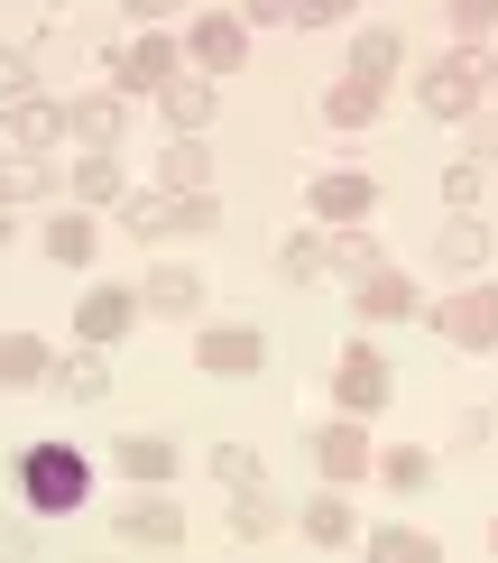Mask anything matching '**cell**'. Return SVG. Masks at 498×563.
Returning a JSON list of instances; mask_svg holds the SVG:
<instances>
[{
	"instance_id": "obj_1",
	"label": "cell",
	"mask_w": 498,
	"mask_h": 563,
	"mask_svg": "<svg viewBox=\"0 0 498 563\" xmlns=\"http://www.w3.org/2000/svg\"><path fill=\"white\" fill-rule=\"evenodd\" d=\"M84 489H92V462L75 443H29V453H19V499H29L37 518H75Z\"/></svg>"
},
{
	"instance_id": "obj_2",
	"label": "cell",
	"mask_w": 498,
	"mask_h": 563,
	"mask_svg": "<svg viewBox=\"0 0 498 563\" xmlns=\"http://www.w3.org/2000/svg\"><path fill=\"white\" fill-rule=\"evenodd\" d=\"M480 92H489V56H443V65H424L416 102L434 121H480Z\"/></svg>"
},
{
	"instance_id": "obj_3",
	"label": "cell",
	"mask_w": 498,
	"mask_h": 563,
	"mask_svg": "<svg viewBox=\"0 0 498 563\" xmlns=\"http://www.w3.org/2000/svg\"><path fill=\"white\" fill-rule=\"evenodd\" d=\"M434 333L453 351H498V287H462L434 305Z\"/></svg>"
},
{
	"instance_id": "obj_4",
	"label": "cell",
	"mask_w": 498,
	"mask_h": 563,
	"mask_svg": "<svg viewBox=\"0 0 498 563\" xmlns=\"http://www.w3.org/2000/svg\"><path fill=\"white\" fill-rule=\"evenodd\" d=\"M388 361H378V351L369 342H351L342 351V361H332V397H342V416H378V407H388Z\"/></svg>"
},
{
	"instance_id": "obj_5",
	"label": "cell",
	"mask_w": 498,
	"mask_h": 563,
	"mask_svg": "<svg viewBox=\"0 0 498 563\" xmlns=\"http://www.w3.org/2000/svg\"><path fill=\"white\" fill-rule=\"evenodd\" d=\"M258 361H268V333L258 323H212L195 342V369H212V379H250Z\"/></svg>"
},
{
	"instance_id": "obj_6",
	"label": "cell",
	"mask_w": 498,
	"mask_h": 563,
	"mask_svg": "<svg viewBox=\"0 0 498 563\" xmlns=\"http://www.w3.org/2000/svg\"><path fill=\"white\" fill-rule=\"evenodd\" d=\"M111 84H121V92H166V84H176V46H166L157 29L130 37V46H111Z\"/></svg>"
},
{
	"instance_id": "obj_7",
	"label": "cell",
	"mask_w": 498,
	"mask_h": 563,
	"mask_svg": "<svg viewBox=\"0 0 498 563\" xmlns=\"http://www.w3.org/2000/svg\"><path fill=\"white\" fill-rule=\"evenodd\" d=\"M0 130H10V157H46L56 139H75V130H65V102H46V92L10 102V111H0Z\"/></svg>"
},
{
	"instance_id": "obj_8",
	"label": "cell",
	"mask_w": 498,
	"mask_h": 563,
	"mask_svg": "<svg viewBox=\"0 0 498 563\" xmlns=\"http://www.w3.org/2000/svg\"><path fill=\"white\" fill-rule=\"evenodd\" d=\"M314 472L323 481H361L369 472V426L361 416H332V426L314 434Z\"/></svg>"
},
{
	"instance_id": "obj_9",
	"label": "cell",
	"mask_w": 498,
	"mask_h": 563,
	"mask_svg": "<svg viewBox=\"0 0 498 563\" xmlns=\"http://www.w3.org/2000/svg\"><path fill=\"white\" fill-rule=\"evenodd\" d=\"M130 323H139V296H130V287H92V296H84V314H75V342H84V351H102V342H121Z\"/></svg>"
},
{
	"instance_id": "obj_10",
	"label": "cell",
	"mask_w": 498,
	"mask_h": 563,
	"mask_svg": "<svg viewBox=\"0 0 498 563\" xmlns=\"http://www.w3.org/2000/svg\"><path fill=\"white\" fill-rule=\"evenodd\" d=\"M46 388H56L65 407H102L111 369H102V351H65V361H46Z\"/></svg>"
},
{
	"instance_id": "obj_11",
	"label": "cell",
	"mask_w": 498,
	"mask_h": 563,
	"mask_svg": "<svg viewBox=\"0 0 498 563\" xmlns=\"http://www.w3.org/2000/svg\"><path fill=\"white\" fill-rule=\"evenodd\" d=\"M185 46H195L212 75H241V65H250V19H222V10H212V19H195V37H185Z\"/></svg>"
},
{
	"instance_id": "obj_12",
	"label": "cell",
	"mask_w": 498,
	"mask_h": 563,
	"mask_svg": "<svg viewBox=\"0 0 498 563\" xmlns=\"http://www.w3.org/2000/svg\"><path fill=\"white\" fill-rule=\"evenodd\" d=\"M351 305H361V323H397V314H416V287H407V268H369L351 287Z\"/></svg>"
},
{
	"instance_id": "obj_13",
	"label": "cell",
	"mask_w": 498,
	"mask_h": 563,
	"mask_svg": "<svg viewBox=\"0 0 498 563\" xmlns=\"http://www.w3.org/2000/svg\"><path fill=\"white\" fill-rule=\"evenodd\" d=\"M65 130H75L92 157H111V148H121V92H84V102L65 111Z\"/></svg>"
},
{
	"instance_id": "obj_14",
	"label": "cell",
	"mask_w": 498,
	"mask_h": 563,
	"mask_svg": "<svg viewBox=\"0 0 498 563\" xmlns=\"http://www.w3.org/2000/svg\"><path fill=\"white\" fill-rule=\"evenodd\" d=\"M369 203H378V185H369V176H351V167L314 176V213H323V222H361Z\"/></svg>"
},
{
	"instance_id": "obj_15",
	"label": "cell",
	"mask_w": 498,
	"mask_h": 563,
	"mask_svg": "<svg viewBox=\"0 0 498 563\" xmlns=\"http://www.w3.org/2000/svg\"><path fill=\"white\" fill-rule=\"evenodd\" d=\"M121 536H130V545H176V536H185V508H176V499H130V508H121Z\"/></svg>"
},
{
	"instance_id": "obj_16",
	"label": "cell",
	"mask_w": 498,
	"mask_h": 563,
	"mask_svg": "<svg viewBox=\"0 0 498 563\" xmlns=\"http://www.w3.org/2000/svg\"><path fill=\"white\" fill-rule=\"evenodd\" d=\"M157 185H166V195H212V157H203V139H176V148L157 157Z\"/></svg>"
},
{
	"instance_id": "obj_17",
	"label": "cell",
	"mask_w": 498,
	"mask_h": 563,
	"mask_svg": "<svg viewBox=\"0 0 498 563\" xmlns=\"http://www.w3.org/2000/svg\"><path fill=\"white\" fill-rule=\"evenodd\" d=\"M139 305H148V314H195V305H203V277H195V268H148Z\"/></svg>"
},
{
	"instance_id": "obj_18",
	"label": "cell",
	"mask_w": 498,
	"mask_h": 563,
	"mask_svg": "<svg viewBox=\"0 0 498 563\" xmlns=\"http://www.w3.org/2000/svg\"><path fill=\"white\" fill-rule=\"evenodd\" d=\"M397 29H361V46H351V84H369V92H388V75H397Z\"/></svg>"
},
{
	"instance_id": "obj_19",
	"label": "cell",
	"mask_w": 498,
	"mask_h": 563,
	"mask_svg": "<svg viewBox=\"0 0 498 563\" xmlns=\"http://www.w3.org/2000/svg\"><path fill=\"white\" fill-rule=\"evenodd\" d=\"M121 472L139 489H166V481H176V443H166V434H130L121 443Z\"/></svg>"
},
{
	"instance_id": "obj_20",
	"label": "cell",
	"mask_w": 498,
	"mask_h": 563,
	"mask_svg": "<svg viewBox=\"0 0 498 563\" xmlns=\"http://www.w3.org/2000/svg\"><path fill=\"white\" fill-rule=\"evenodd\" d=\"M121 222L139 241H166V231H185V195H121Z\"/></svg>"
},
{
	"instance_id": "obj_21",
	"label": "cell",
	"mask_w": 498,
	"mask_h": 563,
	"mask_svg": "<svg viewBox=\"0 0 498 563\" xmlns=\"http://www.w3.org/2000/svg\"><path fill=\"white\" fill-rule=\"evenodd\" d=\"M231 527H241V536H277V527H287V499H277L268 481H258V489H231Z\"/></svg>"
},
{
	"instance_id": "obj_22",
	"label": "cell",
	"mask_w": 498,
	"mask_h": 563,
	"mask_svg": "<svg viewBox=\"0 0 498 563\" xmlns=\"http://www.w3.org/2000/svg\"><path fill=\"white\" fill-rule=\"evenodd\" d=\"M46 361H56V351H46L37 333H0V388H29V379H46Z\"/></svg>"
},
{
	"instance_id": "obj_23",
	"label": "cell",
	"mask_w": 498,
	"mask_h": 563,
	"mask_svg": "<svg viewBox=\"0 0 498 563\" xmlns=\"http://www.w3.org/2000/svg\"><path fill=\"white\" fill-rule=\"evenodd\" d=\"M157 102H166V121H176L185 139H195V130L212 121V84H203V75H176V84L157 92Z\"/></svg>"
},
{
	"instance_id": "obj_24",
	"label": "cell",
	"mask_w": 498,
	"mask_h": 563,
	"mask_svg": "<svg viewBox=\"0 0 498 563\" xmlns=\"http://www.w3.org/2000/svg\"><path fill=\"white\" fill-rule=\"evenodd\" d=\"M369 121H378V92H369V84L342 75V84L323 92V130H369Z\"/></svg>"
},
{
	"instance_id": "obj_25",
	"label": "cell",
	"mask_w": 498,
	"mask_h": 563,
	"mask_svg": "<svg viewBox=\"0 0 498 563\" xmlns=\"http://www.w3.org/2000/svg\"><path fill=\"white\" fill-rule=\"evenodd\" d=\"M434 260H443V268H480V260H489V231L471 222V213H453V222L434 231Z\"/></svg>"
},
{
	"instance_id": "obj_26",
	"label": "cell",
	"mask_w": 498,
	"mask_h": 563,
	"mask_svg": "<svg viewBox=\"0 0 498 563\" xmlns=\"http://www.w3.org/2000/svg\"><path fill=\"white\" fill-rule=\"evenodd\" d=\"M369 563H443V545L416 527H369Z\"/></svg>"
},
{
	"instance_id": "obj_27",
	"label": "cell",
	"mask_w": 498,
	"mask_h": 563,
	"mask_svg": "<svg viewBox=\"0 0 498 563\" xmlns=\"http://www.w3.org/2000/svg\"><path fill=\"white\" fill-rule=\"evenodd\" d=\"M489 185H498V167H489V157H462V167H443V203H453V213H471V203H480Z\"/></svg>"
},
{
	"instance_id": "obj_28",
	"label": "cell",
	"mask_w": 498,
	"mask_h": 563,
	"mask_svg": "<svg viewBox=\"0 0 498 563\" xmlns=\"http://www.w3.org/2000/svg\"><path fill=\"white\" fill-rule=\"evenodd\" d=\"M46 260L84 268V260H92V222H84V213H56V222H46Z\"/></svg>"
},
{
	"instance_id": "obj_29",
	"label": "cell",
	"mask_w": 498,
	"mask_h": 563,
	"mask_svg": "<svg viewBox=\"0 0 498 563\" xmlns=\"http://www.w3.org/2000/svg\"><path fill=\"white\" fill-rule=\"evenodd\" d=\"M378 481H388V489H407V499H416V489H434V453H416V443H397V453L378 462Z\"/></svg>"
},
{
	"instance_id": "obj_30",
	"label": "cell",
	"mask_w": 498,
	"mask_h": 563,
	"mask_svg": "<svg viewBox=\"0 0 498 563\" xmlns=\"http://www.w3.org/2000/svg\"><path fill=\"white\" fill-rule=\"evenodd\" d=\"M323 260H332V268H342V277H351V287H361V277H369V268H388V250H378V241H361V231H342V241H332V250H323Z\"/></svg>"
},
{
	"instance_id": "obj_31",
	"label": "cell",
	"mask_w": 498,
	"mask_h": 563,
	"mask_svg": "<svg viewBox=\"0 0 498 563\" xmlns=\"http://www.w3.org/2000/svg\"><path fill=\"white\" fill-rule=\"evenodd\" d=\"M29 195H56V176H46V157H10L0 167V203H29Z\"/></svg>"
},
{
	"instance_id": "obj_32",
	"label": "cell",
	"mask_w": 498,
	"mask_h": 563,
	"mask_svg": "<svg viewBox=\"0 0 498 563\" xmlns=\"http://www.w3.org/2000/svg\"><path fill=\"white\" fill-rule=\"evenodd\" d=\"M75 203H121V157H84L75 167Z\"/></svg>"
},
{
	"instance_id": "obj_33",
	"label": "cell",
	"mask_w": 498,
	"mask_h": 563,
	"mask_svg": "<svg viewBox=\"0 0 498 563\" xmlns=\"http://www.w3.org/2000/svg\"><path fill=\"white\" fill-rule=\"evenodd\" d=\"M212 481H222V489H258L268 472H258V453H250V443H212Z\"/></svg>"
},
{
	"instance_id": "obj_34",
	"label": "cell",
	"mask_w": 498,
	"mask_h": 563,
	"mask_svg": "<svg viewBox=\"0 0 498 563\" xmlns=\"http://www.w3.org/2000/svg\"><path fill=\"white\" fill-rule=\"evenodd\" d=\"M305 536H314V545H351V499H332V489H323V499L305 508Z\"/></svg>"
},
{
	"instance_id": "obj_35",
	"label": "cell",
	"mask_w": 498,
	"mask_h": 563,
	"mask_svg": "<svg viewBox=\"0 0 498 563\" xmlns=\"http://www.w3.org/2000/svg\"><path fill=\"white\" fill-rule=\"evenodd\" d=\"M323 268H332V260H323V241H287V250H277V277H287V287H314Z\"/></svg>"
},
{
	"instance_id": "obj_36",
	"label": "cell",
	"mask_w": 498,
	"mask_h": 563,
	"mask_svg": "<svg viewBox=\"0 0 498 563\" xmlns=\"http://www.w3.org/2000/svg\"><path fill=\"white\" fill-rule=\"evenodd\" d=\"M453 37H462V56H480V46L498 37V10H489V0H462V10H453Z\"/></svg>"
},
{
	"instance_id": "obj_37",
	"label": "cell",
	"mask_w": 498,
	"mask_h": 563,
	"mask_svg": "<svg viewBox=\"0 0 498 563\" xmlns=\"http://www.w3.org/2000/svg\"><path fill=\"white\" fill-rule=\"evenodd\" d=\"M489 434H498V426H489V416H480V407H462V416H453V426H443V443H453V453H480V443H489Z\"/></svg>"
},
{
	"instance_id": "obj_38",
	"label": "cell",
	"mask_w": 498,
	"mask_h": 563,
	"mask_svg": "<svg viewBox=\"0 0 498 563\" xmlns=\"http://www.w3.org/2000/svg\"><path fill=\"white\" fill-rule=\"evenodd\" d=\"M0 102H29V56L19 46H0Z\"/></svg>"
},
{
	"instance_id": "obj_39",
	"label": "cell",
	"mask_w": 498,
	"mask_h": 563,
	"mask_svg": "<svg viewBox=\"0 0 498 563\" xmlns=\"http://www.w3.org/2000/svg\"><path fill=\"white\" fill-rule=\"evenodd\" d=\"M185 231H222V203H212V195H185Z\"/></svg>"
},
{
	"instance_id": "obj_40",
	"label": "cell",
	"mask_w": 498,
	"mask_h": 563,
	"mask_svg": "<svg viewBox=\"0 0 498 563\" xmlns=\"http://www.w3.org/2000/svg\"><path fill=\"white\" fill-rule=\"evenodd\" d=\"M471 139H480V157L498 167V121H471Z\"/></svg>"
},
{
	"instance_id": "obj_41",
	"label": "cell",
	"mask_w": 498,
	"mask_h": 563,
	"mask_svg": "<svg viewBox=\"0 0 498 563\" xmlns=\"http://www.w3.org/2000/svg\"><path fill=\"white\" fill-rule=\"evenodd\" d=\"M0 250H10V203H0Z\"/></svg>"
},
{
	"instance_id": "obj_42",
	"label": "cell",
	"mask_w": 498,
	"mask_h": 563,
	"mask_svg": "<svg viewBox=\"0 0 498 563\" xmlns=\"http://www.w3.org/2000/svg\"><path fill=\"white\" fill-rule=\"evenodd\" d=\"M489 84H498V56H489Z\"/></svg>"
},
{
	"instance_id": "obj_43",
	"label": "cell",
	"mask_w": 498,
	"mask_h": 563,
	"mask_svg": "<svg viewBox=\"0 0 498 563\" xmlns=\"http://www.w3.org/2000/svg\"><path fill=\"white\" fill-rule=\"evenodd\" d=\"M489 545H498V527H489Z\"/></svg>"
},
{
	"instance_id": "obj_44",
	"label": "cell",
	"mask_w": 498,
	"mask_h": 563,
	"mask_svg": "<svg viewBox=\"0 0 498 563\" xmlns=\"http://www.w3.org/2000/svg\"><path fill=\"white\" fill-rule=\"evenodd\" d=\"M489 426H498V416H489Z\"/></svg>"
}]
</instances>
